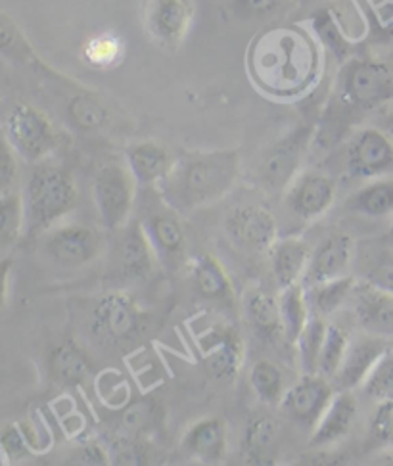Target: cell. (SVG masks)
Masks as SVG:
<instances>
[{
  "mask_svg": "<svg viewBox=\"0 0 393 466\" xmlns=\"http://www.w3.org/2000/svg\"><path fill=\"white\" fill-rule=\"evenodd\" d=\"M246 69L259 93L294 100L317 85L323 71V45L307 25L275 24L249 43Z\"/></svg>",
  "mask_w": 393,
  "mask_h": 466,
  "instance_id": "6da1fadb",
  "label": "cell"
},
{
  "mask_svg": "<svg viewBox=\"0 0 393 466\" xmlns=\"http://www.w3.org/2000/svg\"><path fill=\"white\" fill-rule=\"evenodd\" d=\"M238 175V150H194L175 157L156 190L167 208L178 215H190L223 200L235 188Z\"/></svg>",
  "mask_w": 393,
  "mask_h": 466,
  "instance_id": "7a4b0ae2",
  "label": "cell"
},
{
  "mask_svg": "<svg viewBox=\"0 0 393 466\" xmlns=\"http://www.w3.org/2000/svg\"><path fill=\"white\" fill-rule=\"evenodd\" d=\"M24 200L29 232L45 235L77 206V185L66 169L39 166L29 177Z\"/></svg>",
  "mask_w": 393,
  "mask_h": 466,
  "instance_id": "3957f363",
  "label": "cell"
},
{
  "mask_svg": "<svg viewBox=\"0 0 393 466\" xmlns=\"http://www.w3.org/2000/svg\"><path fill=\"white\" fill-rule=\"evenodd\" d=\"M336 96L351 114H367L393 100V66L374 58H349L339 67Z\"/></svg>",
  "mask_w": 393,
  "mask_h": 466,
  "instance_id": "277c9868",
  "label": "cell"
},
{
  "mask_svg": "<svg viewBox=\"0 0 393 466\" xmlns=\"http://www.w3.org/2000/svg\"><path fill=\"white\" fill-rule=\"evenodd\" d=\"M136 178L127 164H106L93 178V198L100 213L102 225L110 232L123 230L129 225L135 198Z\"/></svg>",
  "mask_w": 393,
  "mask_h": 466,
  "instance_id": "5b68a950",
  "label": "cell"
},
{
  "mask_svg": "<svg viewBox=\"0 0 393 466\" xmlns=\"http://www.w3.org/2000/svg\"><path fill=\"white\" fill-rule=\"evenodd\" d=\"M5 140L25 161L45 159L58 145L55 123L27 102L14 104L5 117Z\"/></svg>",
  "mask_w": 393,
  "mask_h": 466,
  "instance_id": "8992f818",
  "label": "cell"
},
{
  "mask_svg": "<svg viewBox=\"0 0 393 466\" xmlns=\"http://www.w3.org/2000/svg\"><path fill=\"white\" fill-rule=\"evenodd\" d=\"M313 138V125H297L294 131L284 135L277 142L267 148L256 167L257 181L265 188L273 192H282L301 173L299 167L303 164L309 142Z\"/></svg>",
  "mask_w": 393,
  "mask_h": 466,
  "instance_id": "52a82bcc",
  "label": "cell"
},
{
  "mask_svg": "<svg viewBox=\"0 0 393 466\" xmlns=\"http://www.w3.org/2000/svg\"><path fill=\"white\" fill-rule=\"evenodd\" d=\"M349 177L372 181L393 175V140L377 127L355 131L346 147Z\"/></svg>",
  "mask_w": 393,
  "mask_h": 466,
  "instance_id": "ba28073f",
  "label": "cell"
},
{
  "mask_svg": "<svg viewBox=\"0 0 393 466\" xmlns=\"http://www.w3.org/2000/svg\"><path fill=\"white\" fill-rule=\"evenodd\" d=\"M192 22V0H145L142 5V25L148 39L159 48L175 50L181 46Z\"/></svg>",
  "mask_w": 393,
  "mask_h": 466,
  "instance_id": "9c48e42d",
  "label": "cell"
},
{
  "mask_svg": "<svg viewBox=\"0 0 393 466\" xmlns=\"http://www.w3.org/2000/svg\"><path fill=\"white\" fill-rule=\"evenodd\" d=\"M225 235L249 254H269L278 240L275 215L263 206H238L225 218Z\"/></svg>",
  "mask_w": 393,
  "mask_h": 466,
  "instance_id": "30bf717a",
  "label": "cell"
},
{
  "mask_svg": "<svg viewBox=\"0 0 393 466\" xmlns=\"http://www.w3.org/2000/svg\"><path fill=\"white\" fill-rule=\"evenodd\" d=\"M334 178L323 171H301L284 190V206L303 223L323 218L336 202Z\"/></svg>",
  "mask_w": 393,
  "mask_h": 466,
  "instance_id": "8fae6325",
  "label": "cell"
},
{
  "mask_svg": "<svg viewBox=\"0 0 393 466\" xmlns=\"http://www.w3.org/2000/svg\"><path fill=\"white\" fill-rule=\"evenodd\" d=\"M336 388L323 374H303L301 379L286 390L280 409L294 424L313 432L318 420L328 409Z\"/></svg>",
  "mask_w": 393,
  "mask_h": 466,
  "instance_id": "7c38bea8",
  "label": "cell"
},
{
  "mask_svg": "<svg viewBox=\"0 0 393 466\" xmlns=\"http://www.w3.org/2000/svg\"><path fill=\"white\" fill-rule=\"evenodd\" d=\"M142 325L136 301L121 292L102 296L93 309L91 327L98 339L106 344H123L131 339Z\"/></svg>",
  "mask_w": 393,
  "mask_h": 466,
  "instance_id": "4fadbf2b",
  "label": "cell"
},
{
  "mask_svg": "<svg viewBox=\"0 0 393 466\" xmlns=\"http://www.w3.org/2000/svg\"><path fill=\"white\" fill-rule=\"evenodd\" d=\"M202 365L209 379L232 382L238 376L244 361V342L240 334L225 325L211 327L198 338Z\"/></svg>",
  "mask_w": 393,
  "mask_h": 466,
  "instance_id": "5bb4252c",
  "label": "cell"
},
{
  "mask_svg": "<svg viewBox=\"0 0 393 466\" xmlns=\"http://www.w3.org/2000/svg\"><path fill=\"white\" fill-rule=\"evenodd\" d=\"M45 252L60 267L79 268L96 259L102 238L86 225H60L45 232Z\"/></svg>",
  "mask_w": 393,
  "mask_h": 466,
  "instance_id": "9a60e30c",
  "label": "cell"
},
{
  "mask_svg": "<svg viewBox=\"0 0 393 466\" xmlns=\"http://www.w3.org/2000/svg\"><path fill=\"white\" fill-rule=\"evenodd\" d=\"M349 303L363 332L393 338V292L361 280L355 284Z\"/></svg>",
  "mask_w": 393,
  "mask_h": 466,
  "instance_id": "2e32d148",
  "label": "cell"
},
{
  "mask_svg": "<svg viewBox=\"0 0 393 466\" xmlns=\"http://www.w3.org/2000/svg\"><path fill=\"white\" fill-rule=\"evenodd\" d=\"M355 246L346 232H336L325 242H320L311 254L307 271L303 275V286L313 289L317 284L349 275V267L353 263Z\"/></svg>",
  "mask_w": 393,
  "mask_h": 466,
  "instance_id": "e0dca14e",
  "label": "cell"
},
{
  "mask_svg": "<svg viewBox=\"0 0 393 466\" xmlns=\"http://www.w3.org/2000/svg\"><path fill=\"white\" fill-rule=\"evenodd\" d=\"M389 348L388 338L374 336L368 332H363L361 336H355L349 348L346 351V357L342 365H339L338 372L334 374L336 390H357L361 388L372 367L382 357V353Z\"/></svg>",
  "mask_w": 393,
  "mask_h": 466,
  "instance_id": "ac0fdd59",
  "label": "cell"
},
{
  "mask_svg": "<svg viewBox=\"0 0 393 466\" xmlns=\"http://www.w3.org/2000/svg\"><path fill=\"white\" fill-rule=\"evenodd\" d=\"M157 254L146 235L145 225L129 223L123 228L117 248V263L123 277L131 280H145L152 275Z\"/></svg>",
  "mask_w": 393,
  "mask_h": 466,
  "instance_id": "d6986e66",
  "label": "cell"
},
{
  "mask_svg": "<svg viewBox=\"0 0 393 466\" xmlns=\"http://www.w3.org/2000/svg\"><path fill=\"white\" fill-rule=\"evenodd\" d=\"M349 12L346 8H320L313 14L309 27L323 48L330 50L339 62L351 56V48L361 41L359 35L348 25Z\"/></svg>",
  "mask_w": 393,
  "mask_h": 466,
  "instance_id": "ffe728a7",
  "label": "cell"
},
{
  "mask_svg": "<svg viewBox=\"0 0 393 466\" xmlns=\"http://www.w3.org/2000/svg\"><path fill=\"white\" fill-rule=\"evenodd\" d=\"M357 417V400L351 390H338L325 410L323 419L318 420L311 432V447H328L342 441L353 428Z\"/></svg>",
  "mask_w": 393,
  "mask_h": 466,
  "instance_id": "44dd1931",
  "label": "cell"
},
{
  "mask_svg": "<svg viewBox=\"0 0 393 466\" xmlns=\"http://www.w3.org/2000/svg\"><path fill=\"white\" fill-rule=\"evenodd\" d=\"M142 225H145L159 261L175 263L183 258L186 248V232L176 211L167 208L166 211L152 213Z\"/></svg>",
  "mask_w": 393,
  "mask_h": 466,
  "instance_id": "7402d4cb",
  "label": "cell"
},
{
  "mask_svg": "<svg viewBox=\"0 0 393 466\" xmlns=\"http://www.w3.org/2000/svg\"><path fill=\"white\" fill-rule=\"evenodd\" d=\"M183 450L202 464H219L227 455V426L221 419L194 422L183 438Z\"/></svg>",
  "mask_w": 393,
  "mask_h": 466,
  "instance_id": "603a6c76",
  "label": "cell"
},
{
  "mask_svg": "<svg viewBox=\"0 0 393 466\" xmlns=\"http://www.w3.org/2000/svg\"><path fill=\"white\" fill-rule=\"evenodd\" d=\"M173 161L167 148L154 140L136 142L125 152V164L140 187H157L167 177Z\"/></svg>",
  "mask_w": 393,
  "mask_h": 466,
  "instance_id": "cb8c5ba5",
  "label": "cell"
},
{
  "mask_svg": "<svg viewBox=\"0 0 393 466\" xmlns=\"http://www.w3.org/2000/svg\"><path fill=\"white\" fill-rule=\"evenodd\" d=\"M313 249L309 244L301 238L288 237L278 238L269 252L271 256V268L278 289L284 290L288 286L301 282L303 275L307 271V265L311 259Z\"/></svg>",
  "mask_w": 393,
  "mask_h": 466,
  "instance_id": "d4e9b609",
  "label": "cell"
},
{
  "mask_svg": "<svg viewBox=\"0 0 393 466\" xmlns=\"http://www.w3.org/2000/svg\"><path fill=\"white\" fill-rule=\"evenodd\" d=\"M188 271L194 289L200 296L211 301H232V282L225 267L211 254L194 256L188 263Z\"/></svg>",
  "mask_w": 393,
  "mask_h": 466,
  "instance_id": "484cf974",
  "label": "cell"
},
{
  "mask_svg": "<svg viewBox=\"0 0 393 466\" xmlns=\"http://www.w3.org/2000/svg\"><path fill=\"white\" fill-rule=\"evenodd\" d=\"M280 426L278 422L263 415L254 419L246 428L244 438V459L249 464H273L278 455Z\"/></svg>",
  "mask_w": 393,
  "mask_h": 466,
  "instance_id": "4316f807",
  "label": "cell"
},
{
  "mask_svg": "<svg viewBox=\"0 0 393 466\" xmlns=\"http://www.w3.org/2000/svg\"><path fill=\"white\" fill-rule=\"evenodd\" d=\"M244 313L249 327H252L259 336L267 339L284 336L280 301L267 290H249L244 299Z\"/></svg>",
  "mask_w": 393,
  "mask_h": 466,
  "instance_id": "83f0119b",
  "label": "cell"
},
{
  "mask_svg": "<svg viewBox=\"0 0 393 466\" xmlns=\"http://www.w3.org/2000/svg\"><path fill=\"white\" fill-rule=\"evenodd\" d=\"M348 208L368 219L393 218V175L367 181L351 194Z\"/></svg>",
  "mask_w": 393,
  "mask_h": 466,
  "instance_id": "f1b7e54d",
  "label": "cell"
},
{
  "mask_svg": "<svg viewBox=\"0 0 393 466\" xmlns=\"http://www.w3.org/2000/svg\"><path fill=\"white\" fill-rule=\"evenodd\" d=\"M280 315H282V332L290 344H297L301 332L306 330L311 315L309 292L303 282H296L288 289L280 290Z\"/></svg>",
  "mask_w": 393,
  "mask_h": 466,
  "instance_id": "f546056e",
  "label": "cell"
},
{
  "mask_svg": "<svg viewBox=\"0 0 393 466\" xmlns=\"http://www.w3.org/2000/svg\"><path fill=\"white\" fill-rule=\"evenodd\" d=\"M48 369L52 379L58 384L76 388L83 384L88 372H91V363H88L86 355L79 346L74 342H62L56 348H52L48 355Z\"/></svg>",
  "mask_w": 393,
  "mask_h": 466,
  "instance_id": "4dcf8cb0",
  "label": "cell"
},
{
  "mask_svg": "<svg viewBox=\"0 0 393 466\" xmlns=\"http://www.w3.org/2000/svg\"><path fill=\"white\" fill-rule=\"evenodd\" d=\"M27 225L24 192L17 188L0 192V242L5 254L20 240L24 227Z\"/></svg>",
  "mask_w": 393,
  "mask_h": 466,
  "instance_id": "1f68e13d",
  "label": "cell"
},
{
  "mask_svg": "<svg viewBox=\"0 0 393 466\" xmlns=\"http://www.w3.org/2000/svg\"><path fill=\"white\" fill-rule=\"evenodd\" d=\"M355 284L357 279L353 275H344L307 289L311 308L317 311V315L323 317L336 313L344 303L349 301Z\"/></svg>",
  "mask_w": 393,
  "mask_h": 466,
  "instance_id": "d6a6232c",
  "label": "cell"
},
{
  "mask_svg": "<svg viewBox=\"0 0 393 466\" xmlns=\"http://www.w3.org/2000/svg\"><path fill=\"white\" fill-rule=\"evenodd\" d=\"M249 384H252V390L261 403L269 407L282 403V398L286 393V382L284 372L277 363L269 360L257 361L252 367V370H249Z\"/></svg>",
  "mask_w": 393,
  "mask_h": 466,
  "instance_id": "836d02e7",
  "label": "cell"
},
{
  "mask_svg": "<svg viewBox=\"0 0 393 466\" xmlns=\"http://www.w3.org/2000/svg\"><path fill=\"white\" fill-rule=\"evenodd\" d=\"M328 322L320 319V315H313L307 322L306 330L301 332L297 339V350H299V367L303 374H318V360H320V350L325 344Z\"/></svg>",
  "mask_w": 393,
  "mask_h": 466,
  "instance_id": "e575fe53",
  "label": "cell"
},
{
  "mask_svg": "<svg viewBox=\"0 0 393 466\" xmlns=\"http://www.w3.org/2000/svg\"><path fill=\"white\" fill-rule=\"evenodd\" d=\"M359 390L365 393V398H368L374 403L393 400V346L391 344L382 353L377 365L372 367V370L368 372Z\"/></svg>",
  "mask_w": 393,
  "mask_h": 466,
  "instance_id": "d590c367",
  "label": "cell"
},
{
  "mask_svg": "<svg viewBox=\"0 0 393 466\" xmlns=\"http://www.w3.org/2000/svg\"><path fill=\"white\" fill-rule=\"evenodd\" d=\"M349 342H351V336L344 327L328 322L325 344H323V350H320L318 374L327 376V379H334V374L338 372L339 365L344 361Z\"/></svg>",
  "mask_w": 393,
  "mask_h": 466,
  "instance_id": "8d00e7d4",
  "label": "cell"
},
{
  "mask_svg": "<svg viewBox=\"0 0 393 466\" xmlns=\"http://www.w3.org/2000/svg\"><path fill=\"white\" fill-rule=\"evenodd\" d=\"M67 112L81 129H98L108 121V110L91 93H79L71 98Z\"/></svg>",
  "mask_w": 393,
  "mask_h": 466,
  "instance_id": "74e56055",
  "label": "cell"
},
{
  "mask_svg": "<svg viewBox=\"0 0 393 466\" xmlns=\"http://www.w3.org/2000/svg\"><path fill=\"white\" fill-rule=\"evenodd\" d=\"M363 12L368 24V33L378 41L393 39V0H363Z\"/></svg>",
  "mask_w": 393,
  "mask_h": 466,
  "instance_id": "f35d334b",
  "label": "cell"
},
{
  "mask_svg": "<svg viewBox=\"0 0 393 466\" xmlns=\"http://www.w3.org/2000/svg\"><path fill=\"white\" fill-rule=\"evenodd\" d=\"M85 60L95 67H110L123 56V45L112 35H100L85 45Z\"/></svg>",
  "mask_w": 393,
  "mask_h": 466,
  "instance_id": "ab89813d",
  "label": "cell"
},
{
  "mask_svg": "<svg viewBox=\"0 0 393 466\" xmlns=\"http://www.w3.org/2000/svg\"><path fill=\"white\" fill-rule=\"evenodd\" d=\"M363 280L393 292V249H378L368 258Z\"/></svg>",
  "mask_w": 393,
  "mask_h": 466,
  "instance_id": "60d3db41",
  "label": "cell"
},
{
  "mask_svg": "<svg viewBox=\"0 0 393 466\" xmlns=\"http://www.w3.org/2000/svg\"><path fill=\"white\" fill-rule=\"evenodd\" d=\"M370 441L377 445H393V400L380 401L368 424Z\"/></svg>",
  "mask_w": 393,
  "mask_h": 466,
  "instance_id": "b9f144b4",
  "label": "cell"
},
{
  "mask_svg": "<svg viewBox=\"0 0 393 466\" xmlns=\"http://www.w3.org/2000/svg\"><path fill=\"white\" fill-rule=\"evenodd\" d=\"M290 0H230V10L240 20H261L282 10Z\"/></svg>",
  "mask_w": 393,
  "mask_h": 466,
  "instance_id": "7bdbcfd3",
  "label": "cell"
},
{
  "mask_svg": "<svg viewBox=\"0 0 393 466\" xmlns=\"http://www.w3.org/2000/svg\"><path fill=\"white\" fill-rule=\"evenodd\" d=\"M17 178V154L3 138V159H0V192L15 188Z\"/></svg>",
  "mask_w": 393,
  "mask_h": 466,
  "instance_id": "ee69618b",
  "label": "cell"
},
{
  "mask_svg": "<svg viewBox=\"0 0 393 466\" xmlns=\"http://www.w3.org/2000/svg\"><path fill=\"white\" fill-rule=\"evenodd\" d=\"M3 453H5V457L14 459V461H20L29 453L22 430L15 424L5 426V430H3Z\"/></svg>",
  "mask_w": 393,
  "mask_h": 466,
  "instance_id": "f6af8a7d",
  "label": "cell"
},
{
  "mask_svg": "<svg viewBox=\"0 0 393 466\" xmlns=\"http://www.w3.org/2000/svg\"><path fill=\"white\" fill-rule=\"evenodd\" d=\"M110 457L114 459V462H123V464H138L145 459V453H142L140 441L133 440V438H121L119 441L114 443Z\"/></svg>",
  "mask_w": 393,
  "mask_h": 466,
  "instance_id": "bcb514c9",
  "label": "cell"
},
{
  "mask_svg": "<svg viewBox=\"0 0 393 466\" xmlns=\"http://www.w3.org/2000/svg\"><path fill=\"white\" fill-rule=\"evenodd\" d=\"M152 417H154V407L150 403H138L125 413V424H127L129 432L138 434V430L145 428L152 420Z\"/></svg>",
  "mask_w": 393,
  "mask_h": 466,
  "instance_id": "7dc6e473",
  "label": "cell"
},
{
  "mask_svg": "<svg viewBox=\"0 0 393 466\" xmlns=\"http://www.w3.org/2000/svg\"><path fill=\"white\" fill-rule=\"evenodd\" d=\"M108 459H110V453H106L98 443H88L79 453V462H85V464H104L108 462Z\"/></svg>",
  "mask_w": 393,
  "mask_h": 466,
  "instance_id": "c3c4849f",
  "label": "cell"
},
{
  "mask_svg": "<svg viewBox=\"0 0 393 466\" xmlns=\"http://www.w3.org/2000/svg\"><path fill=\"white\" fill-rule=\"evenodd\" d=\"M388 237H389V240L393 242V221H391V225H389V232H388Z\"/></svg>",
  "mask_w": 393,
  "mask_h": 466,
  "instance_id": "681fc988",
  "label": "cell"
}]
</instances>
